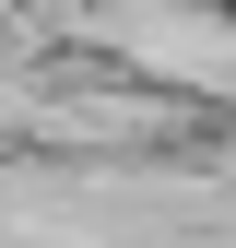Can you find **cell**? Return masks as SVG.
<instances>
[{
	"instance_id": "cell-1",
	"label": "cell",
	"mask_w": 236,
	"mask_h": 248,
	"mask_svg": "<svg viewBox=\"0 0 236 248\" xmlns=\"http://www.w3.org/2000/svg\"><path fill=\"white\" fill-rule=\"evenodd\" d=\"M201 36H224V24H213V12H189V0L130 12V47H142V59H165V71H236V47H201Z\"/></svg>"
}]
</instances>
